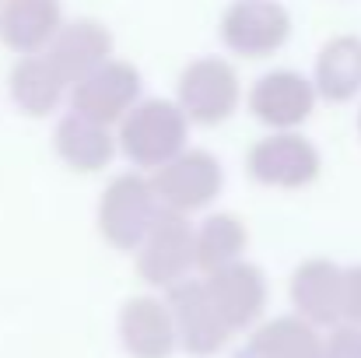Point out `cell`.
<instances>
[{
	"label": "cell",
	"mask_w": 361,
	"mask_h": 358,
	"mask_svg": "<svg viewBox=\"0 0 361 358\" xmlns=\"http://www.w3.org/2000/svg\"><path fill=\"white\" fill-rule=\"evenodd\" d=\"M172 99L190 119V126H225L245 106V81L239 74V64L218 53H200L186 60L176 74Z\"/></svg>",
	"instance_id": "obj_1"
},
{
	"label": "cell",
	"mask_w": 361,
	"mask_h": 358,
	"mask_svg": "<svg viewBox=\"0 0 361 358\" xmlns=\"http://www.w3.org/2000/svg\"><path fill=\"white\" fill-rule=\"evenodd\" d=\"M193 126L176 106V99L144 95L126 117L116 123L120 158L137 172H154L183 148H190Z\"/></svg>",
	"instance_id": "obj_2"
},
{
	"label": "cell",
	"mask_w": 361,
	"mask_h": 358,
	"mask_svg": "<svg viewBox=\"0 0 361 358\" xmlns=\"http://www.w3.org/2000/svg\"><path fill=\"white\" fill-rule=\"evenodd\" d=\"M245 176L263 190H309L323 176V151L305 130H263L245 158Z\"/></svg>",
	"instance_id": "obj_3"
},
{
	"label": "cell",
	"mask_w": 361,
	"mask_h": 358,
	"mask_svg": "<svg viewBox=\"0 0 361 358\" xmlns=\"http://www.w3.org/2000/svg\"><path fill=\"white\" fill-rule=\"evenodd\" d=\"M147 176H151L161 211H172L183 218H200L204 211H211L228 183L225 162L211 148H200V144L183 148L176 158H169L161 169Z\"/></svg>",
	"instance_id": "obj_4"
},
{
	"label": "cell",
	"mask_w": 361,
	"mask_h": 358,
	"mask_svg": "<svg viewBox=\"0 0 361 358\" xmlns=\"http://www.w3.org/2000/svg\"><path fill=\"white\" fill-rule=\"evenodd\" d=\"M158 215H161V204L154 197L151 176L126 169L106 179L95 201V232L109 249L133 253Z\"/></svg>",
	"instance_id": "obj_5"
},
{
	"label": "cell",
	"mask_w": 361,
	"mask_h": 358,
	"mask_svg": "<svg viewBox=\"0 0 361 358\" xmlns=\"http://www.w3.org/2000/svg\"><path fill=\"white\" fill-rule=\"evenodd\" d=\"M295 35V18L284 0H228L218 14V39L232 60H270Z\"/></svg>",
	"instance_id": "obj_6"
},
{
	"label": "cell",
	"mask_w": 361,
	"mask_h": 358,
	"mask_svg": "<svg viewBox=\"0 0 361 358\" xmlns=\"http://www.w3.org/2000/svg\"><path fill=\"white\" fill-rule=\"evenodd\" d=\"M316 109V85L298 67H270L245 85V113L263 130H305Z\"/></svg>",
	"instance_id": "obj_7"
},
{
	"label": "cell",
	"mask_w": 361,
	"mask_h": 358,
	"mask_svg": "<svg viewBox=\"0 0 361 358\" xmlns=\"http://www.w3.org/2000/svg\"><path fill=\"white\" fill-rule=\"evenodd\" d=\"M137 278L151 292H169L186 278H197V256H193V218L161 211L140 246L130 253Z\"/></svg>",
	"instance_id": "obj_8"
},
{
	"label": "cell",
	"mask_w": 361,
	"mask_h": 358,
	"mask_svg": "<svg viewBox=\"0 0 361 358\" xmlns=\"http://www.w3.org/2000/svg\"><path fill=\"white\" fill-rule=\"evenodd\" d=\"M197 278L204 281V292L214 302L225 327L232 330V338L242 330H252L267 316L270 281H267V270L259 263H252L249 256L228 263V267H218L211 274H197Z\"/></svg>",
	"instance_id": "obj_9"
},
{
	"label": "cell",
	"mask_w": 361,
	"mask_h": 358,
	"mask_svg": "<svg viewBox=\"0 0 361 358\" xmlns=\"http://www.w3.org/2000/svg\"><path fill=\"white\" fill-rule=\"evenodd\" d=\"M144 74L133 60L113 56L102 67H95L92 74L78 78L71 85L67 95V109H78L92 119H102L109 126H116L140 99H144Z\"/></svg>",
	"instance_id": "obj_10"
},
{
	"label": "cell",
	"mask_w": 361,
	"mask_h": 358,
	"mask_svg": "<svg viewBox=\"0 0 361 358\" xmlns=\"http://www.w3.org/2000/svg\"><path fill=\"white\" fill-rule=\"evenodd\" d=\"M291 313L319 330L344 323V263L330 256H305L288 278Z\"/></svg>",
	"instance_id": "obj_11"
},
{
	"label": "cell",
	"mask_w": 361,
	"mask_h": 358,
	"mask_svg": "<svg viewBox=\"0 0 361 358\" xmlns=\"http://www.w3.org/2000/svg\"><path fill=\"white\" fill-rule=\"evenodd\" d=\"M161 295H165L169 313H172V323H176V341H179V348L186 355L211 358L232 341V330L218 316V309L207 299L200 278H186L176 288L161 292Z\"/></svg>",
	"instance_id": "obj_12"
},
{
	"label": "cell",
	"mask_w": 361,
	"mask_h": 358,
	"mask_svg": "<svg viewBox=\"0 0 361 358\" xmlns=\"http://www.w3.org/2000/svg\"><path fill=\"white\" fill-rule=\"evenodd\" d=\"M53 155L63 169L78 172V176H99L106 172L116 158V126L92 119L78 109H63L53 123Z\"/></svg>",
	"instance_id": "obj_13"
},
{
	"label": "cell",
	"mask_w": 361,
	"mask_h": 358,
	"mask_svg": "<svg viewBox=\"0 0 361 358\" xmlns=\"http://www.w3.org/2000/svg\"><path fill=\"white\" fill-rule=\"evenodd\" d=\"M71 81L60 74V67L46 53L14 56L7 71V99L11 106L28 119H49L67 109Z\"/></svg>",
	"instance_id": "obj_14"
},
{
	"label": "cell",
	"mask_w": 361,
	"mask_h": 358,
	"mask_svg": "<svg viewBox=\"0 0 361 358\" xmlns=\"http://www.w3.org/2000/svg\"><path fill=\"white\" fill-rule=\"evenodd\" d=\"M116 334L130 358H172V352L179 348L169 302L158 292L130 295L123 302L116 316Z\"/></svg>",
	"instance_id": "obj_15"
},
{
	"label": "cell",
	"mask_w": 361,
	"mask_h": 358,
	"mask_svg": "<svg viewBox=\"0 0 361 358\" xmlns=\"http://www.w3.org/2000/svg\"><path fill=\"white\" fill-rule=\"evenodd\" d=\"M46 56L60 67V74L74 85L78 78L92 74L95 67H102L106 60L116 56V35L102 18H67L56 32V39L49 42Z\"/></svg>",
	"instance_id": "obj_16"
},
{
	"label": "cell",
	"mask_w": 361,
	"mask_h": 358,
	"mask_svg": "<svg viewBox=\"0 0 361 358\" xmlns=\"http://www.w3.org/2000/svg\"><path fill=\"white\" fill-rule=\"evenodd\" d=\"M319 102L330 106H351L361 99V35L358 32H337L330 35L312 60L309 71Z\"/></svg>",
	"instance_id": "obj_17"
},
{
	"label": "cell",
	"mask_w": 361,
	"mask_h": 358,
	"mask_svg": "<svg viewBox=\"0 0 361 358\" xmlns=\"http://www.w3.org/2000/svg\"><path fill=\"white\" fill-rule=\"evenodd\" d=\"M63 21V0H0V46L14 56L46 53Z\"/></svg>",
	"instance_id": "obj_18"
},
{
	"label": "cell",
	"mask_w": 361,
	"mask_h": 358,
	"mask_svg": "<svg viewBox=\"0 0 361 358\" xmlns=\"http://www.w3.org/2000/svg\"><path fill=\"white\" fill-rule=\"evenodd\" d=\"M249 225L245 218L225 208H211L200 218H193V256L197 274H211L218 267H228L249 256Z\"/></svg>",
	"instance_id": "obj_19"
},
{
	"label": "cell",
	"mask_w": 361,
	"mask_h": 358,
	"mask_svg": "<svg viewBox=\"0 0 361 358\" xmlns=\"http://www.w3.org/2000/svg\"><path fill=\"white\" fill-rule=\"evenodd\" d=\"M245 352L249 358H323V330L295 313L263 316L249 330Z\"/></svg>",
	"instance_id": "obj_20"
},
{
	"label": "cell",
	"mask_w": 361,
	"mask_h": 358,
	"mask_svg": "<svg viewBox=\"0 0 361 358\" xmlns=\"http://www.w3.org/2000/svg\"><path fill=\"white\" fill-rule=\"evenodd\" d=\"M323 358H361V323H337L323 334Z\"/></svg>",
	"instance_id": "obj_21"
},
{
	"label": "cell",
	"mask_w": 361,
	"mask_h": 358,
	"mask_svg": "<svg viewBox=\"0 0 361 358\" xmlns=\"http://www.w3.org/2000/svg\"><path fill=\"white\" fill-rule=\"evenodd\" d=\"M344 323H361V263L344 267Z\"/></svg>",
	"instance_id": "obj_22"
},
{
	"label": "cell",
	"mask_w": 361,
	"mask_h": 358,
	"mask_svg": "<svg viewBox=\"0 0 361 358\" xmlns=\"http://www.w3.org/2000/svg\"><path fill=\"white\" fill-rule=\"evenodd\" d=\"M355 126H358V137H361V99H358V117H355Z\"/></svg>",
	"instance_id": "obj_23"
}]
</instances>
